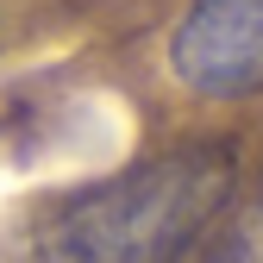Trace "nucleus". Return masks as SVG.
<instances>
[{
	"instance_id": "f257e3e1",
	"label": "nucleus",
	"mask_w": 263,
	"mask_h": 263,
	"mask_svg": "<svg viewBox=\"0 0 263 263\" xmlns=\"http://www.w3.org/2000/svg\"><path fill=\"white\" fill-rule=\"evenodd\" d=\"M232 144L201 138L44 207L19 232L13 263H182L232 201Z\"/></svg>"
},
{
	"instance_id": "f03ea898",
	"label": "nucleus",
	"mask_w": 263,
	"mask_h": 263,
	"mask_svg": "<svg viewBox=\"0 0 263 263\" xmlns=\"http://www.w3.org/2000/svg\"><path fill=\"white\" fill-rule=\"evenodd\" d=\"M170 69L201 101H245L263 88V0H194L170 38Z\"/></svg>"
},
{
	"instance_id": "7ed1b4c3",
	"label": "nucleus",
	"mask_w": 263,
	"mask_h": 263,
	"mask_svg": "<svg viewBox=\"0 0 263 263\" xmlns=\"http://www.w3.org/2000/svg\"><path fill=\"white\" fill-rule=\"evenodd\" d=\"M213 263H263V194L238 213V226L226 232V245H219Z\"/></svg>"
}]
</instances>
